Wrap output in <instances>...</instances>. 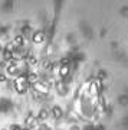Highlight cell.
I'll use <instances>...</instances> for the list:
<instances>
[{"instance_id": "cell-1", "label": "cell", "mask_w": 128, "mask_h": 130, "mask_svg": "<svg viewBox=\"0 0 128 130\" xmlns=\"http://www.w3.org/2000/svg\"><path fill=\"white\" fill-rule=\"evenodd\" d=\"M27 87H29V81H27V78L26 77H19L17 80H16L15 82V88L17 93H26V90H27Z\"/></svg>"}, {"instance_id": "cell-2", "label": "cell", "mask_w": 128, "mask_h": 130, "mask_svg": "<svg viewBox=\"0 0 128 130\" xmlns=\"http://www.w3.org/2000/svg\"><path fill=\"white\" fill-rule=\"evenodd\" d=\"M33 90L35 93H39V94H49V87L40 81H36L33 84Z\"/></svg>"}, {"instance_id": "cell-3", "label": "cell", "mask_w": 128, "mask_h": 130, "mask_svg": "<svg viewBox=\"0 0 128 130\" xmlns=\"http://www.w3.org/2000/svg\"><path fill=\"white\" fill-rule=\"evenodd\" d=\"M32 40H33L35 44H42L45 40V33L42 32V30H39V32H36L33 35V38H32Z\"/></svg>"}, {"instance_id": "cell-4", "label": "cell", "mask_w": 128, "mask_h": 130, "mask_svg": "<svg viewBox=\"0 0 128 130\" xmlns=\"http://www.w3.org/2000/svg\"><path fill=\"white\" fill-rule=\"evenodd\" d=\"M52 114H53V117H56V119H60L62 114H63V111H62V109H60L59 105H55L53 109H52Z\"/></svg>"}, {"instance_id": "cell-5", "label": "cell", "mask_w": 128, "mask_h": 130, "mask_svg": "<svg viewBox=\"0 0 128 130\" xmlns=\"http://www.w3.org/2000/svg\"><path fill=\"white\" fill-rule=\"evenodd\" d=\"M59 75L62 77V78H66V77H68L69 75V67L68 65H62V67H60L59 68Z\"/></svg>"}, {"instance_id": "cell-6", "label": "cell", "mask_w": 128, "mask_h": 130, "mask_svg": "<svg viewBox=\"0 0 128 130\" xmlns=\"http://www.w3.org/2000/svg\"><path fill=\"white\" fill-rule=\"evenodd\" d=\"M7 75H15V74H17V65L16 64H10L9 67H7Z\"/></svg>"}, {"instance_id": "cell-7", "label": "cell", "mask_w": 128, "mask_h": 130, "mask_svg": "<svg viewBox=\"0 0 128 130\" xmlns=\"http://www.w3.org/2000/svg\"><path fill=\"white\" fill-rule=\"evenodd\" d=\"M26 78H27V81H29V82H36V80H38V74H36V72H33V71H30V72H27Z\"/></svg>"}, {"instance_id": "cell-8", "label": "cell", "mask_w": 128, "mask_h": 130, "mask_svg": "<svg viewBox=\"0 0 128 130\" xmlns=\"http://www.w3.org/2000/svg\"><path fill=\"white\" fill-rule=\"evenodd\" d=\"M23 42H25V38H23L22 35H17V36L15 38V40H13V44H15V46H20L22 44H23Z\"/></svg>"}, {"instance_id": "cell-9", "label": "cell", "mask_w": 128, "mask_h": 130, "mask_svg": "<svg viewBox=\"0 0 128 130\" xmlns=\"http://www.w3.org/2000/svg\"><path fill=\"white\" fill-rule=\"evenodd\" d=\"M26 62H27L29 65H36L38 64V58H36L35 55H29L27 58H26Z\"/></svg>"}, {"instance_id": "cell-10", "label": "cell", "mask_w": 128, "mask_h": 130, "mask_svg": "<svg viewBox=\"0 0 128 130\" xmlns=\"http://www.w3.org/2000/svg\"><path fill=\"white\" fill-rule=\"evenodd\" d=\"M48 114H49V113H48V110H40L39 111V116H38V119H39V120H46V119H48Z\"/></svg>"}, {"instance_id": "cell-11", "label": "cell", "mask_w": 128, "mask_h": 130, "mask_svg": "<svg viewBox=\"0 0 128 130\" xmlns=\"http://www.w3.org/2000/svg\"><path fill=\"white\" fill-rule=\"evenodd\" d=\"M5 59H12L13 58V52H10V51H5Z\"/></svg>"}, {"instance_id": "cell-12", "label": "cell", "mask_w": 128, "mask_h": 130, "mask_svg": "<svg viewBox=\"0 0 128 130\" xmlns=\"http://www.w3.org/2000/svg\"><path fill=\"white\" fill-rule=\"evenodd\" d=\"M6 51L13 52V51H15V44H13V42H12V44H7V46H6Z\"/></svg>"}, {"instance_id": "cell-13", "label": "cell", "mask_w": 128, "mask_h": 130, "mask_svg": "<svg viewBox=\"0 0 128 130\" xmlns=\"http://www.w3.org/2000/svg\"><path fill=\"white\" fill-rule=\"evenodd\" d=\"M95 85H97V88H101V87H102V81H101V80L95 81Z\"/></svg>"}, {"instance_id": "cell-14", "label": "cell", "mask_w": 128, "mask_h": 130, "mask_svg": "<svg viewBox=\"0 0 128 130\" xmlns=\"http://www.w3.org/2000/svg\"><path fill=\"white\" fill-rule=\"evenodd\" d=\"M6 78H7V77H6L5 74H0V81H2V82H5V81H6Z\"/></svg>"}, {"instance_id": "cell-15", "label": "cell", "mask_w": 128, "mask_h": 130, "mask_svg": "<svg viewBox=\"0 0 128 130\" xmlns=\"http://www.w3.org/2000/svg\"><path fill=\"white\" fill-rule=\"evenodd\" d=\"M12 130H22V129H20L19 126H13V127H12Z\"/></svg>"}, {"instance_id": "cell-16", "label": "cell", "mask_w": 128, "mask_h": 130, "mask_svg": "<svg viewBox=\"0 0 128 130\" xmlns=\"http://www.w3.org/2000/svg\"><path fill=\"white\" fill-rule=\"evenodd\" d=\"M39 130H49V127H46V126H42V127H39Z\"/></svg>"}, {"instance_id": "cell-17", "label": "cell", "mask_w": 128, "mask_h": 130, "mask_svg": "<svg viewBox=\"0 0 128 130\" xmlns=\"http://www.w3.org/2000/svg\"><path fill=\"white\" fill-rule=\"evenodd\" d=\"M23 130H29V129H23Z\"/></svg>"}, {"instance_id": "cell-18", "label": "cell", "mask_w": 128, "mask_h": 130, "mask_svg": "<svg viewBox=\"0 0 128 130\" xmlns=\"http://www.w3.org/2000/svg\"><path fill=\"white\" fill-rule=\"evenodd\" d=\"M0 49H2V48H0Z\"/></svg>"}]
</instances>
